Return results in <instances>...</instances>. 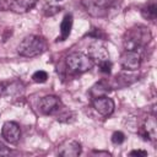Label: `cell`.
<instances>
[{
  "label": "cell",
  "instance_id": "d6986e66",
  "mask_svg": "<svg viewBox=\"0 0 157 157\" xmlns=\"http://www.w3.org/2000/svg\"><path fill=\"white\" fill-rule=\"evenodd\" d=\"M98 66H99V69H101V71H102L103 74H109L110 70H112V63H110V60L103 61V63L98 64Z\"/></svg>",
  "mask_w": 157,
  "mask_h": 157
},
{
  "label": "cell",
  "instance_id": "8fae6325",
  "mask_svg": "<svg viewBox=\"0 0 157 157\" xmlns=\"http://www.w3.org/2000/svg\"><path fill=\"white\" fill-rule=\"evenodd\" d=\"M37 0H10L9 7L16 13H25L34 7Z\"/></svg>",
  "mask_w": 157,
  "mask_h": 157
},
{
  "label": "cell",
  "instance_id": "5b68a950",
  "mask_svg": "<svg viewBox=\"0 0 157 157\" xmlns=\"http://www.w3.org/2000/svg\"><path fill=\"white\" fill-rule=\"evenodd\" d=\"M120 65L128 71H136L141 65V54L137 50H125L120 55Z\"/></svg>",
  "mask_w": 157,
  "mask_h": 157
},
{
  "label": "cell",
  "instance_id": "6da1fadb",
  "mask_svg": "<svg viewBox=\"0 0 157 157\" xmlns=\"http://www.w3.org/2000/svg\"><path fill=\"white\" fill-rule=\"evenodd\" d=\"M152 39L151 31L145 26H135L129 28L123 38L125 50H137L145 48Z\"/></svg>",
  "mask_w": 157,
  "mask_h": 157
},
{
  "label": "cell",
  "instance_id": "3957f363",
  "mask_svg": "<svg viewBox=\"0 0 157 157\" xmlns=\"http://www.w3.org/2000/svg\"><path fill=\"white\" fill-rule=\"evenodd\" d=\"M93 64L94 63L92 61V59L87 54H83V53H80V52L71 53L66 58V66L71 71L78 72V74L86 72V71L91 70Z\"/></svg>",
  "mask_w": 157,
  "mask_h": 157
},
{
  "label": "cell",
  "instance_id": "9c48e42d",
  "mask_svg": "<svg viewBox=\"0 0 157 157\" xmlns=\"http://www.w3.org/2000/svg\"><path fill=\"white\" fill-rule=\"evenodd\" d=\"M63 107L61 101L56 96H45L39 101V109L44 114H53Z\"/></svg>",
  "mask_w": 157,
  "mask_h": 157
},
{
  "label": "cell",
  "instance_id": "30bf717a",
  "mask_svg": "<svg viewBox=\"0 0 157 157\" xmlns=\"http://www.w3.org/2000/svg\"><path fill=\"white\" fill-rule=\"evenodd\" d=\"M58 153L63 157H77L81 153V145L75 140H65L59 145Z\"/></svg>",
  "mask_w": 157,
  "mask_h": 157
},
{
  "label": "cell",
  "instance_id": "e0dca14e",
  "mask_svg": "<svg viewBox=\"0 0 157 157\" xmlns=\"http://www.w3.org/2000/svg\"><path fill=\"white\" fill-rule=\"evenodd\" d=\"M124 140H125V135H124L121 131H115V132H113V135H112V142H113V144L119 145V144L124 142Z\"/></svg>",
  "mask_w": 157,
  "mask_h": 157
},
{
  "label": "cell",
  "instance_id": "603a6c76",
  "mask_svg": "<svg viewBox=\"0 0 157 157\" xmlns=\"http://www.w3.org/2000/svg\"><path fill=\"white\" fill-rule=\"evenodd\" d=\"M58 1H60V0H58Z\"/></svg>",
  "mask_w": 157,
  "mask_h": 157
},
{
  "label": "cell",
  "instance_id": "7402d4cb",
  "mask_svg": "<svg viewBox=\"0 0 157 157\" xmlns=\"http://www.w3.org/2000/svg\"><path fill=\"white\" fill-rule=\"evenodd\" d=\"M1 9H4V6H2V0H0V10Z\"/></svg>",
  "mask_w": 157,
  "mask_h": 157
},
{
  "label": "cell",
  "instance_id": "ac0fdd59",
  "mask_svg": "<svg viewBox=\"0 0 157 157\" xmlns=\"http://www.w3.org/2000/svg\"><path fill=\"white\" fill-rule=\"evenodd\" d=\"M70 118L75 119V114H74L72 112H66V113H64V114H59L58 120L61 121V123H71L72 120H70Z\"/></svg>",
  "mask_w": 157,
  "mask_h": 157
},
{
  "label": "cell",
  "instance_id": "8992f818",
  "mask_svg": "<svg viewBox=\"0 0 157 157\" xmlns=\"http://www.w3.org/2000/svg\"><path fill=\"white\" fill-rule=\"evenodd\" d=\"M93 63H97V64H101L103 61H107L109 60V52L108 49L105 48V45L98 40L93 42L90 44L88 47V54H87Z\"/></svg>",
  "mask_w": 157,
  "mask_h": 157
},
{
  "label": "cell",
  "instance_id": "ffe728a7",
  "mask_svg": "<svg viewBox=\"0 0 157 157\" xmlns=\"http://www.w3.org/2000/svg\"><path fill=\"white\" fill-rule=\"evenodd\" d=\"M59 11H60V7H58V6H49V7H45L44 9L45 16H53V15L58 13Z\"/></svg>",
  "mask_w": 157,
  "mask_h": 157
},
{
  "label": "cell",
  "instance_id": "7a4b0ae2",
  "mask_svg": "<svg viewBox=\"0 0 157 157\" xmlns=\"http://www.w3.org/2000/svg\"><path fill=\"white\" fill-rule=\"evenodd\" d=\"M47 48L45 40L36 34L27 36L22 39V42L17 47V52L21 56L25 58H33L42 54Z\"/></svg>",
  "mask_w": 157,
  "mask_h": 157
},
{
  "label": "cell",
  "instance_id": "ba28073f",
  "mask_svg": "<svg viewBox=\"0 0 157 157\" xmlns=\"http://www.w3.org/2000/svg\"><path fill=\"white\" fill-rule=\"evenodd\" d=\"M21 135L20 126L15 121H5L2 128H1V136L4 137L5 141L10 144H15L18 141Z\"/></svg>",
  "mask_w": 157,
  "mask_h": 157
},
{
  "label": "cell",
  "instance_id": "2e32d148",
  "mask_svg": "<svg viewBox=\"0 0 157 157\" xmlns=\"http://www.w3.org/2000/svg\"><path fill=\"white\" fill-rule=\"evenodd\" d=\"M47 78H48V74H47L45 71H43V70H38V71H36V72L32 75V80H33L34 82H38V83L45 82Z\"/></svg>",
  "mask_w": 157,
  "mask_h": 157
},
{
  "label": "cell",
  "instance_id": "4fadbf2b",
  "mask_svg": "<svg viewBox=\"0 0 157 157\" xmlns=\"http://www.w3.org/2000/svg\"><path fill=\"white\" fill-rule=\"evenodd\" d=\"M137 78L136 75H132V74H128V70L126 72H121L119 75L115 76V82H117V86L118 87H125L128 85H131L132 82H135Z\"/></svg>",
  "mask_w": 157,
  "mask_h": 157
},
{
  "label": "cell",
  "instance_id": "9a60e30c",
  "mask_svg": "<svg viewBox=\"0 0 157 157\" xmlns=\"http://www.w3.org/2000/svg\"><path fill=\"white\" fill-rule=\"evenodd\" d=\"M141 15L146 18V20H151L153 21L157 16V5L155 2H150L148 5H146L145 7H142L141 10Z\"/></svg>",
  "mask_w": 157,
  "mask_h": 157
},
{
  "label": "cell",
  "instance_id": "277c9868",
  "mask_svg": "<svg viewBox=\"0 0 157 157\" xmlns=\"http://www.w3.org/2000/svg\"><path fill=\"white\" fill-rule=\"evenodd\" d=\"M81 2L88 15L93 17H103L113 6L114 0H81Z\"/></svg>",
  "mask_w": 157,
  "mask_h": 157
},
{
  "label": "cell",
  "instance_id": "44dd1931",
  "mask_svg": "<svg viewBox=\"0 0 157 157\" xmlns=\"http://www.w3.org/2000/svg\"><path fill=\"white\" fill-rule=\"evenodd\" d=\"M130 156H147V152L144 150H134L130 152Z\"/></svg>",
  "mask_w": 157,
  "mask_h": 157
},
{
  "label": "cell",
  "instance_id": "5bb4252c",
  "mask_svg": "<svg viewBox=\"0 0 157 157\" xmlns=\"http://www.w3.org/2000/svg\"><path fill=\"white\" fill-rule=\"evenodd\" d=\"M146 139H151V140H156V135H157V128H156V119L155 117H148L146 120Z\"/></svg>",
  "mask_w": 157,
  "mask_h": 157
},
{
  "label": "cell",
  "instance_id": "52a82bcc",
  "mask_svg": "<svg viewBox=\"0 0 157 157\" xmlns=\"http://www.w3.org/2000/svg\"><path fill=\"white\" fill-rule=\"evenodd\" d=\"M114 101L107 96H99V97H94L93 99V108L102 115L108 117L114 112Z\"/></svg>",
  "mask_w": 157,
  "mask_h": 157
},
{
  "label": "cell",
  "instance_id": "7c38bea8",
  "mask_svg": "<svg viewBox=\"0 0 157 157\" xmlns=\"http://www.w3.org/2000/svg\"><path fill=\"white\" fill-rule=\"evenodd\" d=\"M71 28H72V16L69 13L63 18L60 23V38H58V40H65L70 36Z\"/></svg>",
  "mask_w": 157,
  "mask_h": 157
}]
</instances>
